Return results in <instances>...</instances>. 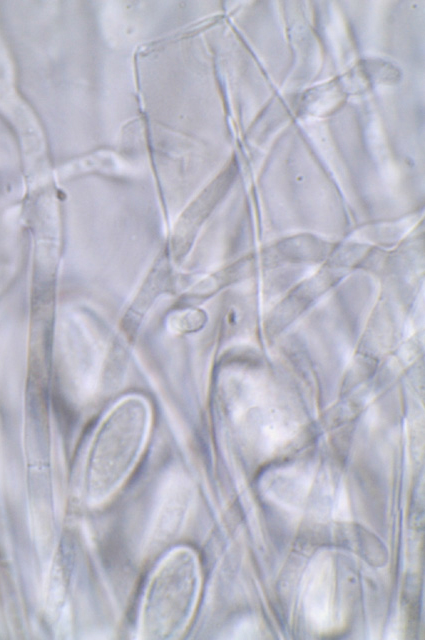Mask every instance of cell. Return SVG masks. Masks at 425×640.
<instances>
[{"mask_svg":"<svg viewBox=\"0 0 425 640\" xmlns=\"http://www.w3.org/2000/svg\"><path fill=\"white\" fill-rule=\"evenodd\" d=\"M190 491L184 478L173 475L161 490L153 520V537L160 540L175 533L184 522Z\"/></svg>","mask_w":425,"mask_h":640,"instance_id":"obj_1","label":"cell"},{"mask_svg":"<svg viewBox=\"0 0 425 640\" xmlns=\"http://www.w3.org/2000/svg\"><path fill=\"white\" fill-rule=\"evenodd\" d=\"M197 311H186L175 314L171 317V329L176 332H185L196 329L201 321Z\"/></svg>","mask_w":425,"mask_h":640,"instance_id":"obj_2","label":"cell"}]
</instances>
